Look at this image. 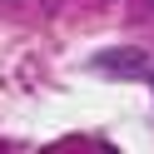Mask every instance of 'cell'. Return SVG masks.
Here are the masks:
<instances>
[{
	"mask_svg": "<svg viewBox=\"0 0 154 154\" xmlns=\"http://www.w3.org/2000/svg\"><path fill=\"white\" fill-rule=\"evenodd\" d=\"M139 65H144V50H109V55H100V70H109V75H139Z\"/></svg>",
	"mask_w": 154,
	"mask_h": 154,
	"instance_id": "obj_1",
	"label": "cell"
}]
</instances>
